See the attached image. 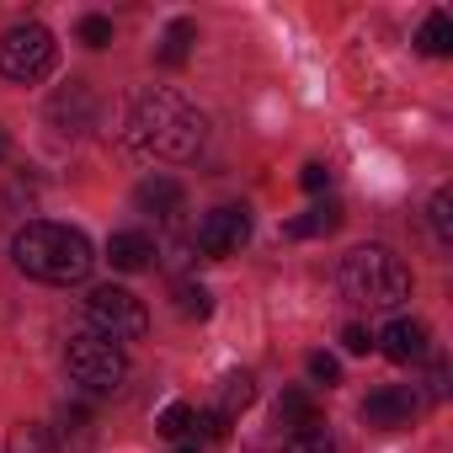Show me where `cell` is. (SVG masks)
I'll list each match as a JSON object with an SVG mask.
<instances>
[{
  "label": "cell",
  "instance_id": "1",
  "mask_svg": "<svg viewBox=\"0 0 453 453\" xmlns=\"http://www.w3.org/2000/svg\"><path fill=\"white\" fill-rule=\"evenodd\" d=\"M128 144L155 155V160L187 165L208 144V118L176 91H144L134 102V118H128Z\"/></svg>",
  "mask_w": 453,
  "mask_h": 453
},
{
  "label": "cell",
  "instance_id": "2",
  "mask_svg": "<svg viewBox=\"0 0 453 453\" xmlns=\"http://www.w3.org/2000/svg\"><path fill=\"white\" fill-rule=\"evenodd\" d=\"M12 262L38 278V283H81L96 267L91 241L75 230V224H54V219H33L12 235Z\"/></svg>",
  "mask_w": 453,
  "mask_h": 453
},
{
  "label": "cell",
  "instance_id": "3",
  "mask_svg": "<svg viewBox=\"0 0 453 453\" xmlns=\"http://www.w3.org/2000/svg\"><path fill=\"white\" fill-rule=\"evenodd\" d=\"M342 294L352 304H368V310H389L411 294V273L405 262L389 251V246H357L342 257Z\"/></svg>",
  "mask_w": 453,
  "mask_h": 453
},
{
  "label": "cell",
  "instance_id": "4",
  "mask_svg": "<svg viewBox=\"0 0 453 453\" xmlns=\"http://www.w3.org/2000/svg\"><path fill=\"white\" fill-rule=\"evenodd\" d=\"M65 363H70V379L86 384L91 395H112V389L128 379V357H123V347H112V342H107L102 331H91V326L70 331Z\"/></svg>",
  "mask_w": 453,
  "mask_h": 453
},
{
  "label": "cell",
  "instance_id": "5",
  "mask_svg": "<svg viewBox=\"0 0 453 453\" xmlns=\"http://www.w3.org/2000/svg\"><path fill=\"white\" fill-rule=\"evenodd\" d=\"M59 59V43L43 22H17L0 33V75L17 86H38Z\"/></svg>",
  "mask_w": 453,
  "mask_h": 453
},
{
  "label": "cell",
  "instance_id": "6",
  "mask_svg": "<svg viewBox=\"0 0 453 453\" xmlns=\"http://www.w3.org/2000/svg\"><path fill=\"white\" fill-rule=\"evenodd\" d=\"M86 326L102 331L112 347H128V342H144V336H150V310H144V299H134L128 288L102 283V288H91V299H86Z\"/></svg>",
  "mask_w": 453,
  "mask_h": 453
},
{
  "label": "cell",
  "instance_id": "7",
  "mask_svg": "<svg viewBox=\"0 0 453 453\" xmlns=\"http://www.w3.org/2000/svg\"><path fill=\"white\" fill-rule=\"evenodd\" d=\"M246 241H251V219H246V208H213V213L197 219V230H192V251L208 257V262L235 257Z\"/></svg>",
  "mask_w": 453,
  "mask_h": 453
},
{
  "label": "cell",
  "instance_id": "8",
  "mask_svg": "<svg viewBox=\"0 0 453 453\" xmlns=\"http://www.w3.org/2000/svg\"><path fill=\"white\" fill-rule=\"evenodd\" d=\"M416 411H421V400H416L411 384H389V389H373V395L363 400V421H368L373 432H400V426H411Z\"/></svg>",
  "mask_w": 453,
  "mask_h": 453
},
{
  "label": "cell",
  "instance_id": "9",
  "mask_svg": "<svg viewBox=\"0 0 453 453\" xmlns=\"http://www.w3.org/2000/svg\"><path fill=\"white\" fill-rule=\"evenodd\" d=\"M379 347H384V357L389 363H421L426 352H432V331L421 326V320H389L384 326V336H379Z\"/></svg>",
  "mask_w": 453,
  "mask_h": 453
},
{
  "label": "cell",
  "instance_id": "10",
  "mask_svg": "<svg viewBox=\"0 0 453 453\" xmlns=\"http://www.w3.org/2000/svg\"><path fill=\"white\" fill-rule=\"evenodd\" d=\"M107 262H112L118 273H144V267L155 262V241H150L144 230H118V235L107 241Z\"/></svg>",
  "mask_w": 453,
  "mask_h": 453
},
{
  "label": "cell",
  "instance_id": "11",
  "mask_svg": "<svg viewBox=\"0 0 453 453\" xmlns=\"http://www.w3.org/2000/svg\"><path fill=\"white\" fill-rule=\"evenodd\" d=\"M181 181H171V176H150V181H139V192H134V203L144 208V213H160V219H176L181 213Z\"/></svg>",
  "mask_w": 453,
  "mask_h": 453
},
{
  "label": "cell",
  "instance_id": "12",
  "mask_svg": "<svg viewBox=\"0 0 453 453\" xmlns=\"http://www.w3.org/2000/svg\"><path fill=\"white\" fill-rule=\"evenodd\" d=\"M342 230V203H315L310 213L288 219V241H320V235H336Z\"/></svg>",
  "mask_w": 453,
  "mask_h": 453
},
{
  "label": "cell",
  "instance_id": "13",
  "mask_svg": "<svg viewBox=\"0 0 453 453\" xmlns=\"http://www.w3.org/2000/svg\"><path fill=\"white\" fill-rule=\"evenodd\" d=\"M49 118H54V123H65V118H70V123H75L70 134H86V128H91V91H86V86L75 81L70 91H59V96H54Z\"/></svg>",
  "mask_w": 453,
  "mask_h": 453
},
{
  "label": "cell",
  "instance_id": "14",
  "mask_svg": "<svg viewBox=\"0 0 453 453\" xmlns=\"http://www.w3.org/2000/svg\"><path fill=\"white\" fill-rule=\"evenodd\" d=\"M59 442H65V453H91V416L81 405L59 411Z\"/></svg>",
  "mask_w": 453,
  "mask_h": 453
},
{
  "label": "cell",
  "instance_id": "15",
  "mask_svg": "<svg viewBox=\"0 0 453 453\" xmlns=\"http://www.w3.org/2000/svg\"><path fill=\"white\" fill-rule=\"evenodd\" d=\"M416 49H421V54H432V59L453 54V22H448L442 12H432V17L421 22V33H416Z\"/></svg>",
  "mask_w": 453,
  "mask_h": 453
},
{
  "label": "cell",
  "instance_id": "16",
  "mask_svg": "<svg viewBox=\"0 0 453 453\" xmlns=\"http://www.w3.org/2000/svg\"><path fill=\"white\" fill-rule=\"evenodd\" d=\"M192 38H197V22H187V17H176L171 27H165V43H160V65H187V54H192Z\"/></svg>",
  "mask_w": 453,
  "mask_h": 453
},
{
  "label": "cell",
  "instance_id": "17",
  "mask_svg": "<svg viewBox=\"0 0 453 453\" xmlns=\"http://www.w3.org/2000/svg\"><path fill=\"white\" fill-rule=\"evenodd\" d=\"M278 421H294L299 432H315V426H320V411H315V400H310L304 389H283V400H278Z\"/></svg>",
  "mask_w": 453,
  "mask_h": 453
},
{
  "label": "cell",
  "instance_id": "18",
  "mask_svg": "<svg viewBox=\"0 0 453 453\" xmlns=\"http://www.w3.org/2000/svg\"><path fill=\"white\" fill-rule=\"evenodd\" d=\"M6 453H59V448H54V437H49L43 426L17 421V426H12V437H6Z\"/></svg>",
  "mask_w": 453,
  "mask_h": 453
},
{
  "label": "cell",
  "instance_id": "19",
  "mask_svg": "<svg viewBox=\"0 0 453 453\" xmlns=\"http://www.w3.org/2000/svg\"><path fill=\"white\" fill-rule=\"evenodd\" d=\"M251 400H257V379H251V373H230V379H224V405H219V411L230 416V421H235V411H246Z\"/></svg>",
  "mask_w": 453,
  "mask_h": 453
},
{
  "label": "cell",
  "instance_id": "20",
  "mask_svg": "<svg viewBox=\"0 0 453 453\" xmlns=\"http://www.w3.org/2000/svg\"><path fill=\"white\" fill-rule=\"evenodd\" d=\"M176 310H181L187 320H208V315H213V294H208L203 283H176Z\"/></svg>",
  "mask_w": 453,
  "mask_h": 453
},
{
  "label": "cell",
  "instance_id": "21",
  "mask_svg": "<svg viewBox=\"0 0 453 453\" xmlns=\"http://www.w3.org/2000/svg\"><path fill=\"white\" fill-rule=\"evenodd\" d=\"M192 421H197V411H192L187 400H171V405L155 416V432H160V437H187V432H192Z\"/></svg>",
  "mask_w": 453,
  "mask_h": 453
},
{
  "label": "cell",
  "instance_id": "22",
  "mask_svg": "<svg viewBox=\"0 0 453 453\" xmlns=\"http://www.w3.org/2000/svg\"><path fill=\"white\" fill-rule=\"evenodd\" d=\"M426 213H432V235L448 246V241H453V192L442 187V192L432 197V208H426Z\"/></svg>",
  "mask_w": 453,
  "mask_h": 453
},
{
  "label": "cell",
  "instance_id": "23",
  "mask_svg": "<svg viewBox=\"0 0 453 453\" xmlns=\"http://www.w3.org/2000/svg\"><path fill=\"white\" fill-rule=\"evenodd\" d=\"M192 426H203V442H213V448L230 442V416H224V411H203Z\"/></svg>",
  "mask_w": 453,
  "mask_h": 453
},
{
  "label": "cell",
  "instance_id": "24",
  "mask_svg": "<svg viewBox=\"0 0 453 453\" xmlns=\"http://www.w3.org/2000/svg\"><path fill=\"white\" fill-rule=\"evenodd\" d=\"M310 379L331 389V384H342V363H336L331 352H310Z\"/></svg>",
  "mask_w": 453,
  "mask_h": 453
},
{
  "label": "cell",
  "instance_id": "25",
  "mask_svg": "<svg viewBox=\"0 0 453 453\" xmlns=\"http://www.w3.org/2000/svg\"><path fill=\"white\" fill-rule=\"evenodd\" d=\"M81 43H86V49H107V43H112V22H107V17H86V22H81Z\"/></svg>",
  "mask_w": 453,
  "mask_h": 453
},
{
  "label": "cell",
  "instance_id": "26",
  "mask_svg": "<svg viewBox=\"0 0 453 453\" xmlns=\"http://www.w3.org/2000/svg\"><path fill=\"white\" fill-rule=\"evenodd\" d=\"M288 453H336V448H331V437H326V432H294Z\"/></svg>",
  "mask_w": 453,
  "mask_h": 453
},
{
  "label": "cell",
  "instance_id": "27",
  "mask_svg": "<svg viewBox=\"0 0 453 453\" xmlns=\"http://www.w3.org/2000/svg\"><path fill=\"white\" fill-rule=\"evenodd\" d=\"M299 187H304V192H326V187H331V171H326L320 160H310V165L299 171Z\"/></svg>",
  "mask_w": 453,
  "mask_h": 453
},
{
  "label": "cell",
  "instance_id": "28",
  "mask_svg": "<svg viewBox=\"0 0 453 453\" xmlns=\"http://www.w3.org/2000/svg\"><path fill=\"white\" fill-rule=\"evenodd\" d=\"M342 347H347V352H368V347H373V336H368L363 326H347V331H342Z\"/></svg>",
  "mask_w": 453,
  "mask_h": 453
},
{
  "label": "cell",
  "instance_id": "29",
  "mask_svg": "<svg viewBox=\"0 0 453 453\" xmlns=\"http://www.w3.org/2000/svg\"><path fill=\"white\" fill-rule=\"evenodd\" d=\"M426 395H432V400H442V395H448V368H442V363L432 368V379H426Z\"/></svg>",
  "mask_w": 453,
  "mask_h": 453
},
{
  "label": "cell",
  "instance_id": "30",
  "mask_svg": "<svg viewBox=\"0 0 453 453\" xmlns=\"http://www.w3.org/2000/svg\"><path fill=\"white\" fill-rule=\"evenodd\" d=\"M0 155H6V134H0Z\"/></svg>",
  "mask_w": 453,
  "mask_h": 453
},
{
  "label": "cell",
  "instance_id": "31",
  "mask_svg": "<svg viewBox=\"0 0 453 453\" xmlns=\"http://www.w3.org/2000/svg\"><path fill=\"white\" fill-rule=\"evenodd\" d=\"M176 453H197V448H176Z\"/></svg>",
  "mask_w": 453,
  "mask_h": 453
}]
</instances>
